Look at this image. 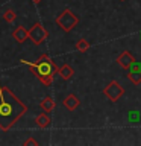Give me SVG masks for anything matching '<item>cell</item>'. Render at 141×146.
Returning a JSON list of instances; mask_svg holds the SVG:
<instances>
[{"mask_svg":"<svg viewBox=\"0 0 141 146\" xmlns=\"http://www.w3.org/2000/svg\"><path fill=\"white\" fill-rule=\"evenodd\" d=\"M26 111L27 107L18 99V96L0 82V129H11L18 119L26 114Z\"/></svg>","mask_w":141,"mask_h":146,"instance_id":"6da1fadb","label":"cell"},{"mask_svg":"<svg viewBox=\"0 0 141 146\" xmlns=\"http://www.w3.org/2000/svg\"><path fill=\"white\" fill-rule=\"evenodd\" d=\"M21 62L26 64V66H29L30 70L34 72V75L38 78V79L43 82L45 87H49L50 84H52L53 75L58 70L56 64L53 62V59L50 58L47 53L41 55L35 62H29V61H26V59H21Z\"/></svg>","mask_w":141,"mask_h":146,"instance_id":"7a4b0ae2","label":"cell"},{"mask_svg":"<svg viewBox=\"0 0 141 146\" xmlns=\"http://www.w3.org/2000/svg\"><path fill=\"white\" fill-rule=\"evenodd\" d=\"M79 23V18H77L76 14H73L70 9H64V11L58 15L56 18V25L61 27L64 32H70L77 26Z\"/></svg>","mask_w":141,"mask_h":146,"instance_id":"3957f363","label":"cell"},{"mask_svg":"<svg viewBox=\"0 0 141 146\" xmlns=\"http://www.w3.org/2000/svg\"><path fill=\"white\" fill-rule=\"evenodd\" d=\"M27 32H29V38L32 40V43L36 44V46L43 44L49 36L47 29H45L41 23H35V25L30 27V31H27Z\"/></svg>","mask_w":141,"mask_h":146,"instance_id":"277c9868","label":"cell"},{"mask_svg":"<svg viewBox=\"0 0 141 146\" xmlns=\"http://www.w3.org/2000/svg\"><path fill=\"white\" fill-rule=\"evenodd\" d=\"M103 94L111 100V102H117L118 99L125 94V88L118 84L117 81H111L109 84L103 88Z\"/></svg>","mask_w":141,"mask_h":146,"instance_id":"5b68a950","label":"cell"},{"mask_svg":"<svg viewBox=\"0 0 141 146\" xmlns=\"http://www.w3.org/2000/svg\"><path fill=\"white\" fill-rule=\"evenodd\" d=\"M134 62H135V58L132 56V53L129 52V50L121 52L120 55H118V58H117V64H118L121 68H125V70H129V67H130Z\"/></svg>","mask_w":141,"mask_h":146,"instance_id":"8992f818","label":"cell"},{"mask_svg":"<svg viewBox=\"0 0 141 146\" xmlns=\"http://www.w3.org/2000/svg\"><path fill=\"white\" fill-rule=\"evenodd\" d=\"M62 105L67 110H70V111H74V110L80 105V100H79V98H77L76 94H68L67 98L62 100Z\"/></svg>","mask_w":141,"mask_h":146,"instance_id":"52a82bcc","label":"cell"},{"mask_svg":"<svg viewBox=\"0 0 141 146\" xmlns=\"http://www.w3.org/2000/svg\"><path fill=\"white\" fill-rule=\"evenodd\" d=\"M12 36H14V40L17 41V43H24V41L29 38V32H27V29L26 27H23V26H18L15 31H14V34H12Z\"/></svg>","mask_w":141,"mask_h":146,"instance_id":"ba28073f","label":"cell"},{"mask_svg":"<svg viewBox=\"0 0 141 146\" xmlns=\"http://www.w3.org/2000/svg\"><path fill=\"white\" fill-rule=\"evenodd\" d=\"M56 73L62 78V79L68 81V79H71V78H73V75H74V70H73L71 66H68V64H64L62 67H59L58 70H56Z\"/></svg>","mask_w":141,"mask_h":146,"instance_id":"9c48e42d","label":"cell"},{"mask_svg":"<svg viewBox=\"0 0 141 146\" xmlns=\"http://www.w3.org/2000/svg\"><path fill=\"white\" fill-rule=\"evenodd\" d=\"M40 107H41V110H43L44 113H50V111L55 110V107H56V102H55V99H52L50 96H47V98H44L40 102Z\"/></svg>","mask_w":141,"mask_h":146,"instance_id":"30bf717a","label":"cell"},{"mask_svg":"<svg viewBox=\"0 0 141 146\" xmlns=\"http://www.w3.org/2000/svg\"><path fill=\"white\" fill-rule=\"evenodd\" d=\"M50 117H49V114L47 113H41V114H38L36 116V119H35V123L38 125V128H47L49 125H50Z\"/></svg>","mask_w":141,"mask_h":146,"instance_id":"8fae6325","label":"cell"},{"mask_svg":"<svg viewBox=\"0 0 141 146\" xmlns=\"http://www.w3.org/2000/svg\"><path fill=\"white\" fill-rule=\"evenodd\" d=\"M127 78L134 85H140L141 84V68H135V70H129Z\"/></svg>","mask_w":141,"mask_h":146,"instance_id":"7c38bea8","label":"cell"},{"mask_svg":"<svg viewBox=\"0 0 141 146\" xmlns=\"http://www.w3.org/2000/svg\"><path fill=\"white\" fill-rule=\"evenodd\" d=\"M88 49H90V43L85 38H80L76 43V50H79V52H86Z\"/></svg>","mask_w":141,"mask_h":146,"instance_id":"4fadbf2b","label":"cell"},{"mask_svg":"<svg viewBox=\"0 0 141 146\" xmlns=\"http://www.w3.org/2000/svg\"><path fill=\"white\" fill-rule=\"evenodd\" d=\"M3 18H5L8 23H12V21L17 18V14L14 12L12 9H6V11H5V14H3Z\"/></svg>","mask_w":141,"mask_h":146,"instance_id":"5bb4252c","label":"cell"},{"mask_svg":"<svg viewBox=\"0 0 141 146\" xmlns=\"http://www.w3.org/2000/svg\"><path fill=\"white\" fill-rule=\"evenodd\" d=\"M23 145H38V141H36L35 139H27V140H24Z\"/></svg>","mask_w":141,"mask_h":146,"instance_id":"9a60e30c","label":"cell"},{"mask_svg":"<svg viewBox=\"0 0 141 146\" xmlns=\"http://www.w3.org/2000/svg\"><path fill=\"white\" fill-rule=\"evenodd\" d=\"M32 2H34L35 5H38V3H41V2H43V0H32Z\"/></svg>","mask_w":141,"mask_h":146,"instance_id":"2e32d148","label":"cell"},{"mask_svg":"<svg viewBox=\"0 0 141 146\" xmlns=\"http://www.w3.org/2000/svg\"><path fill=\"white\" fill-rule=\"evenodd\" d=\"M120 2H125V0H120Z\"/></svg>","mask_w":141,"mask_h":146,"instance_id":"e0dca14e","label":"cell"}]
</instances>
